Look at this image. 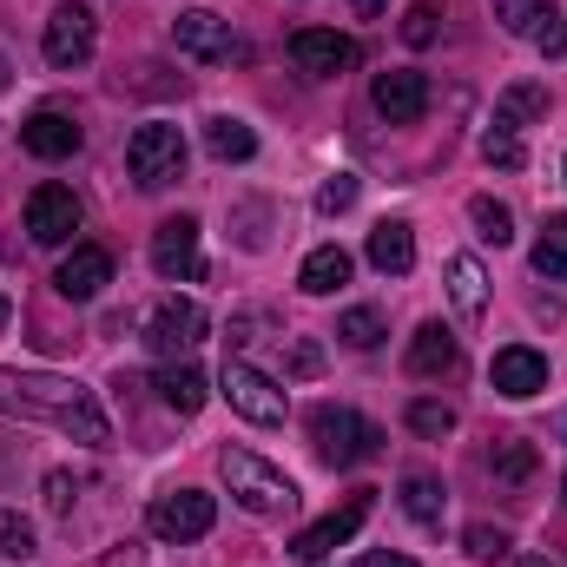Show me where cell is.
<instances>
[{
  "mask_svg": "<svg viewBox=\"0 0 567 567\" xmlns=\"http://www.w3.org/2000/svg\"><path fill=\"white\" fill-rule=\"evenodd\" d=\"M370 106H377L390 126H416V120L429 113V73H416V66L377 73V80H370Z\"/></svg>",
  "mask_w": 567,
  "mask_h": 567,
  "instance_id": "8fae6325",
  "label": "cell"
},
{
  "mask_svg": "<svg viewBox=\"0 0 567 567\" xmlns=\"http://www.w3.org/2000/svg\"><path fill=\"white\" fill-rule=\"evenodd\" d=\"M462 548H468V561H502V555H508V535L488 528V522H475V528L462 535Z\"/></svg>",
  "mask_w": 567,
  "mask_h": 567,
  "instance_id": "e575fe53",
  "label": "cell"
},
{
  "mask_svg": "<svg viewBox=\"0 0 567 567\" xmlns=\"http://www.w3.org/2000/svg\"><path fill=\"white\" fill-rule=\"evenodd\" d=\"M310 449L330 462V468H357V462H377L383 455V429L343 403H317L310 410Z\"/></svg>",
  "mask_w": 567,
  "mask_h": 567,
  "instance_id": "3957f363",
  "label": "cell"
},
{
  "mask_svg": "<svg viewBox=\"0 0 567 567\" xmlns=\"http://www.w3.org/2000/svg\"><path fill=\"white\" fill-rule=\"evenodd\" d=\"M495 20H502L515 40H535V33L555 20V0H495Z\"/></svg>",
  "mask_w": 567,
  "mask_h": 567,
  "instance_id": "4316f807",
  "label": "cell"
},
{
  "mask_svg": "<svg viewBox=\"0 0 567 567\" xmlns=\"http://www.w3.org/2000/svg\"><path fill=\"white\" fill-rule=\"evenodd\" d=\"M145 522H152L158 542H205L212 522H218V502H212L205 488H165Z\"/></svg>",
  "mask_w": 567,
  "mask_h": 567,
  "instance_id": "ba28073f",
  "label": "cell"
},
{
  "mask_svg": "<svg viewBox=\"0 0 567 567\" xmlns=\"http://www.w3.org/2000/svg\"><path fill=\"white\" fill-rule=\"evenodd\" d=\"M106 567H145V555H140V548H133V542H126L120 555H106Z\"/></svg>",
  "mask_w": 567,
  "mask_h": 567,
  "instance_id": "ab89813d",
  "label": "cell"
},
{
  "mask_svg": "<svg viewBox=\"0 0 567 567\" xmlns=\"http://www.w3.org/2000/svg\"><path fill=\"white\" fill-rule=\"evenodd\" d=\"M350 271H357V265H350V251H343V245H317V251L303 258L297 284H303L310 297H337V290L350 284Z\"/></svg>",
  "mask_w": 567,
  "mask_h": 567,
  "instance_id": "44dd1931",
  "label": "cell"
},
{
  "mask_svg": "<svg viewBox=\"0 0 567 567\" xmlns=\"http://www.w3.org/2000/svg\"><path fill=\"white\" fill-rule=\"evenodd\" d=\"M106 284H113V251H100V245H73V258L60 265L53 290H60L66 303H93Z\"/></svg>",
  "mask_w": 567,
  "mask_h": 567,
  "instance_id": "2e32d148",
  "label": "cell"
},
{
  "mask_svg": "<svg viewBox=\"0 0 567 567\" xmlns=\"http://www.w3.org/2000/svg\"><path fill=\"white\" fill-rule=\"evenodd\" d=\"M145 343H152V357H185L192 343H205V310H198L192 297H165V303H152V317H145Z\"/></svg>",
  "mask_w": 567,
  "mask_h": 567,
  "instance_id": "30bf717a",
  "label": "cell"
},
{
  "mask_svg": "<svg viewBox=\"0 0 567 567\" xmlns=\"http://www.w3.org/2000/svg\"><path fill=\"white\" fill-rule=\"evenodd\" d=\"M357 192H363V185H357V172H330V178L317 185V212H323V218H337V212H350V205H357Z\"/></svg>",
  "mask_w": 567,
  "mask_h": 567,
  "instance_id": "d6a6232c",
  "label": "cell"
},
{
  "mask_svg": "<svg viewBox=\"0 0 567 567\" xmlns=\"http://www.w3.org/2000/svg\"><path fill=\"white\" fill-rule=\"evenodd\" d=\"M468 218H475V238H482V245H495V251L515 245V212H508L502 198H488V192L468 198Z\"/></svg>",
  "mask_w": 567,
  "mask_h": 567,
  "instance_id": "d4e9b609",
  "label": "cell"
},
{
  "mask_svg": "<svg viewBox=\"0 0 567 567\" xmlns=\"http://www.w3.org/2000/svg\"><path fill=\"white\" fill-rule=\"evenodd\" d=\"M0 416L47 423L86 449H113V423H106L100 396L73 377H53V370H0Z\"/></svg>",
  "mask_w": 567,
  "mask_h": 567,
  "instance_id": "6da1fadb",
  "label": "cell"
},
{
  "mask_svg": "<svg viewBox=\"0 0 567 567\" xmlns=\"http://www.w3.org/2000/svg\"><path fill=\"white\" fill-rule=\"evenodd\" d=\"M152 390H158V403H165V410H178V416H198V410H205V396H212L205 370H192V363H165V370L152 377Z\"/></svg>",
  "mask_w": 567,
  "mask_h": 567,
  "instance_id": "d6986e66",
  "label": "cell"
},
{
  "mask_svg": "<svg viewBox=\"0 0 567 567\" xmlns=\"http://www.w3.org/2000/svg\"><path fill=\"white\" fill-rule=\"evenodd\" d=\"M73 502H80V482H73L66 468H53V475H47V508H53V515H66Z\"/></svg>",
  "mask_w": 567,
  "mask_h": 567,
  "instance_id": "8d00e7d4",
  "label": "cell"
},
{
  "mask_svg": "<svg viewBox=\"0 0 567 567\" xmlns=\"http://www.w3.org/2000/svg\"><path fill=\"white\" fill-rule=\"evenodd\" d=\"M449 297H455V310L475 323L482 310H488V271H482V258H449Z\"/></svg>",
  "mask_w": 567,
  "mask_h": 567,
  "instance_id": "7402d4cb",
  "label": "cell"
},
{
  "mask_svg": "<svg viewBox=\"0 0 567 567\" xmlns=\"http://www.w3.org/2000/svg\"><path fill=\"white\" fill-rule=\"evenodd\" d=\"M80 231V198H73V185H40L33 198H27V238L33 245H66Z\"/></svg>",
  "mask_w": 567,
  "mask_h": 567,
  "instance_id": "5bb4252c",
  "label": "cell"
},
{
  "mask_svg": "<svg viewBox=\"0 0 567 567\" xmlns=\"http://www.w3.org/2000/svg\"><path fill=\"white\" fill-rule=\"evenodd\" d=\"M152 271L165 284H198L205 258H198V218H165L152 231Z\"/></svg>",
  "mask_w": 567,
  "mask_h": 567,
  "instance_id": "9c48e42d",
  "label": "cell"
},
{
  "mask_svg": "<svg viewBox=\"0 0 567 567\" xmlns=\"http://www.w3.org/2000/svg\"><path fill=\"white\" fill-rule=\"evenodd\" d=\"M126 172L140 178L145 192L178 185V178H185V133H178V126H165V120L140 126V133L126 140Z\"/></svg>",
  "mask_w": 567,
  "mask_h": 567,
  "instance_id": "277c9868",
  "label": "cell"
},
{
  "mask_svg": "<svg viewBox=\"0 0 567 567\" xmlns=\"http://www.w3.org/2000/svg\"><path fill=\"white\" fill-rule=\"evenodd\" d=\"M7 80H13V66H7V53H0V93H7Z\"/></svg>",
  "mask_w": 567,
  "mask_h": 567,
  "instance_id": "b9f144b4",
  "label": "cell"
},
{
  "mask_svg": "<svg viewBox=\"0 0 567 567\" xmlns=\"http://www.w3.org/2000/svg\"><path fill=\"white\" fill-rule=\"evenodd\" d=\"M555 429H561V435H567V416H561V423H555Z\"/></svg>",
  "mask_w": 567,
  "mask_h": 567,
  "instance_id": "ee69618b",
  "label": "cell"
},
{
  "mask_svg": "<svg viewBox=\"0 0 567 567\" xmlns=\"http://www.w3.org/2000/svg\"><path fill=\"white\" fill-rule=\"evenodd\" d=\"M482 158H488V165H502V172H522V165H528L522 126H508V120H488V133H482Z\"/></svg>",
  "mask_w": 567,
  "mask_h": 567,
  "instance_id": "484cf974",
  "label": "cell"
},
{
  "mask_svg": "<svg viewBox=\"0 0 567 567\" xmlns=\"http://www.w3.org/2000/svg\"><path fill=\"white\" fill-rule=\"evenodd\" d=\"M290 60L303 73H317V80H337L343 66H357V40L337 33V27H297L290 33Z\"/></svg>",
  "mask_w": 567,
  "mask_h": 567,
  "instance_id": "4fadbf2b",
  "label": "cell"
},
{
  "mask_svg": "<svg viewBox=\"0 0 567 567\" xmlns=\"http://www.w3.org/2000/svg\"><path fill=\"white\" fill-rule=\"evenodd\" d=\"M350 567H416L410 555H390V548H377V555H363V561H350Z\"/></svg>",
  "mask_w": 567,
  "mask_h": 567,
  "instance_id": "f35d334b",
  "label": "cell"
},
{
  "mask_svg": "<svg viewBox=\"0 0 567 567\" xmlns=\"http://www.w3.org/2000/svg\"><path fill=\"white\" fill-rule=\"evenodd\" d=\"M522 567H555V561H542V555H528V561H522Z\"/></svg>",
  "mask_w": 567,
  "mask_h": 567,
  "instance_id": "7bdbcfd3",
  "label": "cell"
},
{
  "mask_svg": "<svg viewBox=\"0 0 567 567\" xmlns=\"http://www.w3.org/2000/svg\"><path fill=\"white\" fill-rule=\"evenodd\" d=\"M410 429H416L423 442H442V435H455V410H449V403H429V396H416V403H410Z\"/></svg>",
  "mask_w": 567,
  "mask_h": 567,
  "instance_id": "1f68e13d",
  "label": "cell"
},
{
  "mask_svg": "<svg viewBox=\"0 0 567 567\" xmlns=\"http://www.w3.org/2000/svg\"><path fill=\"white\" fill-rule=\"evenodd\" d=\"M47 60L60 66V73H73V66H86L93 60V47H100V20H93V7L86 0H60L53 7V20H47Z\"/></svg>",
  "mask_w": 567,
  "mask_h": 567,
  "instance_id": "52a82bcc",
  "label": "cell"
},
{
  "mask_svg": "<svg viewBox=\"0 0 567 567\" xmlns=\"http://www.w3.org/2000/svg\"><path fill=\"white\" fill-rule=\"evenodd\" d=\"M290 370H297V377H317V370H323V350H317L310 337H297V350H290Z\"/></svg>",
  "mask_w": 567,
  "mask_h": 567,
  "instance_id": "74e56055",
  "label": "cell"
},
{
  "mask_svg": "<svg viewBox=\"0 0 567 567\" xmlns=\"http://www.w3.org/2000/svg\"><path fill=\"white\" fill-rule=\"evenodd\" d=\"M488 468H495L502 482H528V468H535V449H528V442L515 435V442H502V449L488 455Z\"/></svg>",
  "mask_w": 567,
  "mask_h": 567,
  "instance_id": "836d02e7",
  "label": "cell"
},
{
  "mask_svg": "<svg viewBox=\"0 0 567 567\" xmlns=\"http://www.w3.org/2000/svg\"><path fill=\"white\" fill-rule=\"evenodd\" d=\"M535 271L548 284H567V218H548L535 238Z\"/></svg>",
  "mask_w": 567,
  "mask_h": 567,
  "instance_id": "f1b7e54d",
  "label": "cell"
},
{
  "mask_svg": "<svg viewBox=\"0 0 567 567\" xmlns=\"http://www.w3.org/2000/svg\"><path fill=\"white\" fill-rule=\"evenodd\" d=\"M205 152L218 165H245V158H258V133L245 120H205Z\"/></svg>",
  "mask_w": 567,
  "mask_h": 567,
  "instance_id": "603a6c76",
  "label": "cell"
},
{
  "mask_svg": "<svg viewBox=\"0 0 567 567\" xmlns=\"http://www.w3.org/2000/svg\"><path fill=\"white\" fill-rule=\"evenodd\" d=\"M548 113V86H535V80H522V86H508L502 100H495V120H508V126H528V120H542Z\"/></svg>",
  "mask_w": 567,
  "mask_h": 567,
  "instance_id": "83f0119b",
  "label": "cell"
},
{
  "mask_svg": "<svg viewBox=\"0 0 567 567\" xmlns=\"http://www.w3.org/2000/svg\"><path fill=\"white\" fill-rule=\"evenodd\" d=\"M0 555H7V561H33V555H40V548H33V522H27V515H13V508H0Z\"/></svg>",
  "mask_w": 567,
  "mask_h": 567,
  "instance_id": "4dcf8cb0",
  "label": "cell"
},
{
  "mask_svg": "<svg viewBox=\"0 0 567 567\" xmlns=\"http://www.w3.org/2000/svg\"><path fill=\"white\" fill-rule=\"evenodd\" d=\"M80 126H73V113H60V106H40L27 126H20V145L33 152V158H73L80 152Z\"/></svg>",
  "mask_w": 567,
  "mask_h": 567,
  "instance_id": "e0dca14e",
  "label": "cell"
},
{
  "mask_svg": "<svg viewBox=\"0 0 567 567\" xmlns=\"http://www.w3.org/2000/svg\"><path fill=\"white\" fill-rule=\"evenodd\" d=\"M462 363V343L442 330V323H423L416 337H410V377H449Z\"/></svg>",
  "mask_w": 567,
  "mask_h": 567,
  "instance_id": "ffe728a7",
  "label": "cell"
},
{
  "mask_svg": "<svg viewBox=\"0 0 567 567\" xmlns=\"http://www.w3.org/2000/svg\"><path fill=\"white\" fill-rule=\"evenodd\" d=\"M370 508H377V488H357V495H343V508H330L323 522H310V528L290 542V555H297V561H323V555L350 548V542H357V528L370 522Z\"/></svg>",
  "mask_w": 567,
  "mask_h": 567,
  "instance_id": "8992f818",
  "label": "cell"
},
{
  "mask_svg": "<svg viewBox=\"0 0 567 567\" xmlns=\"http://www.w3.org/2000/svg\"><path fill=\"white\" fill-rule=\"evenodd\" d=\"M172 47H178L185 60H231V53H245L238 33H231V20H218V13H205V7H185V13L172 20Z\"/></svg>",
  "mask_w": 567,
  "mask_h": 567,
  "instance_id": "7c38bea8",
  "label": "cell"
},
{
  "mask_svg": "<svg viewBox=\"0 0 567 567\" xmlns=\"http://www.w3.org/2000/svg\"><path fill=\"white\" fill-rule=\"evenodd\" d=\"M337 337H343L350 350H377V343H383V310H370V303L343 310V317H337Z\"/></svg>",
  "mask_w": 567,
  "mask_h": 567,
  "instance_id": "f546056e",
  "label": "cell"
},
{
  "mask_svg": "<svg viewBox=\"0 0 567 567\" xmlns=\"http://www.w3.org/2000/svg\"><path fill=\"white\" fill-rule=\"evenodd\" d=\"M561 495H567V475H561Z\"/></svg>",
  "mask_w": 567,
  "mask_h": 567,
  "instance_id": "f6af8a7d",
  "label": "cell"
},
{
  "mask_svg": "<svg viewBox=\"0 0 567 567\" xmlns=\"http://www.w3.org/2000/svg\"><path fill=\"white\" fill-rule=\"evenodd\" d=\"M488 383H495L508 403H528V396H542V390H548V357H542V350H528V343H508V350H495Z\"/></svg>",
  "mask_w": 567,
  "mask_h": 567,
  "instance_id": "9a60e30c",
  "label": "cell"
},
{
  "mask_svg": "<svg viewBox=\"0 0 567 567\" xmlns=\"http://www.w3.org/2000/svg\"><path fill=\"white\" fill-rule=\"evenodd\" d=\"M403 40H410V47H429V40H435V7H429V0H416V7L403 13Z\"/></svg>",
  "mask_w": 567,
  "mask_h": 567,
  "instance_id": "d590c367",
  "label": "cell"
},
{
  "mask_svg": "<svg viewBox=\"0 0 567 567\" xmlns=\"http://www.w3.org/2000/svg\"><path fill=\"white\" fill-rule=\"evenodd\" d=\"M218 475L231 482V502L245 508V515H258V522H284V515H297V482L284 475V468H271L258 449H218Z\"/></svg>",
  "mask_w": 567,
  "mask_h": 567,
  "instance_id": "7a4b0ae2",
  "label": "cell"
},
{
  "mask_svg": "<svg viewBox=\"0 0 567 567\" xmlns=\"http://www.w3.org/2000/svg\"><path fill=\"white\" fill-rule=\"evenodd\" d=\"M218 390H225V403H231L245 423H258V429H278L284 416H290V396H284V390L265 377V370H258V363H245V357H225Z\"/></svg>",
  "mask_w": 567,
  "mask_h": 567,
  "instance_id": "5b68a950",
  "label": "cell"
},
{
  "mask_svg": "<svg viewBox=\"0 0 567 567\" xmlns=\"http://www.w3.org/2000/svg\"><path fill=\"white\" fill-rule=\"evenodd\" d=\"M403 508H410V522H416V528H442L449 495H442V482H435V475H403Z\"/></svg>",
  "mask_w": 567,
  "mask_h": 567,
  "instance_id": "cb8c5ba5",
  "label": "cell"
},
{
  "mask_svg": "<svg viewBox=\"0 0 567 567\" xmlns=\"http://www.w3.org/2000/svg\"><path fill=\"white\" fill-rule=\"evenodd\" d=\"M7 317H13V303H7V290H0V330H7Z\"/></svg>",
  "mask_w": 567,
  "mask_h": 567,
  "instance_id": "60d3db41",
  "label": "cell"
},
{
  "mask_svg": "<svg viewBox=\"0 0 567 567\" xmlns=\"http://www.w3.org/2000/svg\"><path fill=\"white\" fill-rule=\"evenodd\" d=\"M370 265H377L383 278H410V271H416V231H410L403 218H383V225L370 231Z\"/></svg>",
  "mask_w": 567,
  "mask_h": 567,
  "instance_id": "ac0fdd59",
  "label": "cell"
}]
</instances>
